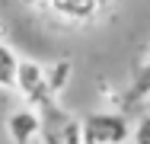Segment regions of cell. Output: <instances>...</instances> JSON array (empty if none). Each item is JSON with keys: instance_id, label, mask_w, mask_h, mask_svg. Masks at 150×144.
<instances>
[{"instance_id": "cell-3", "label": "cell", "mask_w": 150, "mask_h": 144, "mask_svg": "<svg viewBox=\"0 0 150 144\" xmlns=\"http://www.w3.org/2000/svg\"><path fill=\"white\" fill-rule=\"evenodd\" d=\"M26 3L29 6H45L67 23H93L99 16L96 0H26Z\"/></svg>"}, {"instance_id": "cell-8", "label": "cell", "mask_w": 150, "mask_h": 144, "mask_svg": "<svg viewBox=\"0 0 150 144\" xmlns=\"http://www.w3.org/2000/svg\"><path fill=\"white\" fill-rule=\"evenodd\" d=\"M131 141H134V144H150V112H144L137 122H134V128H131Z\"/></svg>"}, {"instance_id": "cell-9", "label": "cell", "mask_w": 150, "mask_h": 144, "mask_svg": "<svg viewBox=\"0 0 150 144\" xmlns=\"http://www.w3.org/2000/svg\"><path fill=\"white\" fill-rule=\"evenodd\" d=\"M112 3H115V0H96V6H99V13H102V10H109Z\"/></svg>"}, {"instance_id": "cell-1", "label": "cell", "mask_w": 150, "mask_h": 144, "mask_svg": "<svg viewBox=\"0 0 150 144\" xmlns=\"http://www.w3.org/2000/svg\"><path fill=\"white\" fill-rule=\"evenodd\" d=\"M13 90L29 103L32 109L45 112L51 106V90H48V80H45V67L32 58H19L16 61V74H13Z\"/></svg>"}, {"instance_id": "cell-7", "label": "cell", "mask_w": 150, "mask_h": 144, "mask_svg": "<svg viewBox=\"0 0 150 144\" xmlns=\"http://www.w3.org/2000/svg\"><path fill=\"white\" fill-rule=\"evenodd\" d=\"M51 144H83L80 141V122H64L51 135Z\"/></svg>"}, {"instance_id": "cell-5", "label": "cell", "mask_w": 150, "mask_h": 144, "mask_svg": "<svg viewBox=\"0 0 150 144\" xmlns=\"http://www.w3.org/2000/svg\"><path fill=\"white\" fill-rule=\"evenodd\" d=\"M70 74H74V64L67 61V58H61L54 61L51 67H45V80H48V90H51V96H61L67 83H70Z\"/></svg>"}, {"instance_id": "cell-2", "label": "cell", "mask_w": 150, "mask_h": 144, "mask_svg": "<svg viewBox=\"0 0 150 144\" xmlns=\"http://www.w3.org/2000/svg\"><path fill=\"white\" fill-rule=\"evenodd\" d=\"M80 141L83 144H128L131 125L115 112H90L80 122Z\"/></svg>"}, {"instance_id": "cell-10", "label": "cell", "mask_w": 150, "mask_h": 144, "mask_svg": "<svg viewBox=\"0 0 150 144\" xmlns=\"http://www.w3.org/2000/svg\"><path fill=\"white\" fill-rule=\"evenodd\" d=\"M144 109H147V112H150V93H147V99H144Z\"/></svg>"}, {"instance_id": "cell-6", "label": "cell", "mask_w": 150, "mask_h": 144, "mask_svg": "<svg viewBox=\"0 0 150 144\" xmlns=\"http://www.w3.org/2000/svg\"><path fill=\"white\" fill-rule=\"evenodd\" d=\"M16 61H19V58L13 55V48H6V45L0 42V86H6V90H13V74H16Z\"/></svg>"}, {"instance_id": "cell-4", "label": "cell", "mask_w": 150, "mask_h": 144, "mask_svg": "<svg viewBox=\"0 0 150 144\" xmlns=\"http://www.w3.org/2000/svg\"><path fill=\"white\" fill-rule=\"evenodd\" d=\"M6 135L16 144H32L42 135V112L38 109H19L6 118Z\"/></svg>"}]
</instances>
